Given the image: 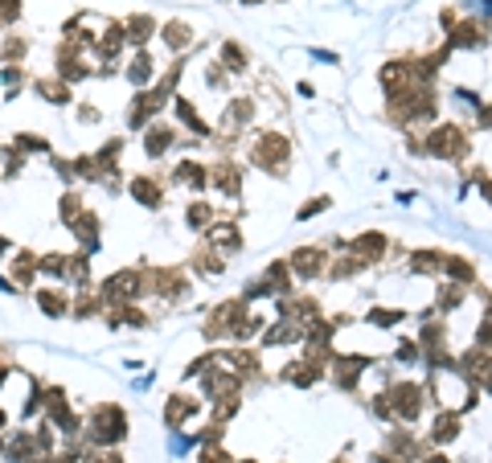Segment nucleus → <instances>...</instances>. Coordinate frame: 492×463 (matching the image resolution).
<instances>
[{"mask_svg": "<svg viewBox=\"0 0 492 463\" xmlns=\"http://www.w3.org/2000/svg\"><path fill=\"white\" fill-rule=\"evenodd\" d=\"M86 439L95 447H119L128 439V414L111 406V402H103L91 410V427H86Z\"/></svg>", "mask_w": 492, "mask_h": 463, "instance_id": "1", "label": "nucleus"}, {"mask_svg": "<svg viewBox=\"0 0 492 463\" xmlns=\"http://www.w3.org/2000/svg\"><path fill=\"white\" fill-rule=\"evenodd\" d=\"M144 283H148L144 271H135V266H128V271H115L111 279L103 283L98 299H103V303H115V308H128L131 299H140Z\"/></svg>", "mask_w": 492, "mask_h": 463, "instance_id": "2", "label": "nucleus"}, {"mask_svg": "<svg viewBox=\"0 0 492 463\" xmlns=\"http://www.w3.org/2000/svg\"><path fill=\"white\" fill-rule=\"evenodd\" d=\"M423 144H426V156H435V160H459L468 152V135L459 132L456 123H439V128L426 132Z\"/></svg>", "mask_w": 492, "mask_h": 463, "instance_id": "3", "label": "nucleus"}, {"mask_svg": "<svg viewBox=\"0 0 492 463\" xmlns=\"http://www.w3.org/2000/svg\"><path fill=\"white\" fill-rule=\"evenodd\" d=\"M287 156H292V144L275 132H262L259 144L250 148V165H259L262 172H283L279 165H287Z\"/></svg>", "mask_w": 492, "mask_h": 463, "instance_id": "4", "label": "nucleus"}, {"mask_svg": "<svg viewBox=\"0 0 492 463\" xmlns=\"http://www.w3.org/2000/svg\"><path fill=\"white\" fill-rule=\"evenodd\" d=\"M390 410H394V418L398 422H414L419 414H423V397H426V390L423 385H414V381H398V385H390Z\"/></svg>", "mask_w": 492, "mask_h": 463, "instance_id": "5", "label": "nucleus"}, {"mask_svg": "<svg viewBox=\"0 0 492 463\" xmlns=\"http://www.w3.org/2000/svg\"><path fill=\"white\" fill-rule=\"evenodd\" d=\"M287 266H292V275H299V279H316V275H324V250L299 246L292 259H287Z\"/></svg>", "mask_w": 492, "mask_h": 463, "instance_id": "6", "label": "nucleus"}, {"mask_svg": "<svg viewBox=\"0 0 492 463\" xmlns=\"http://www.w3.org/2000/svg\"><path fill=\"white\" fill-rule=\"evenodd\" d=\"M210 184L217 189V193H226V197H238V193H242V168L222 160V165L210 168Z\"/></svg>", "mask_w": 492, "mask_h": 463, "instance_id": "7", "label": "nucleus"}, {"mask_svg": "<svg viewBox=\"0 0 492 463\" xmlns=\"http://www.w3.org/2000/svg\"><path fill=\"white\" fill-rule=\"evenodd\" d=\"M304 340V324L299 320H275L271 328L262 332V345H295Z\"/></svg>", "mask_w": 492, "mask_h": 463, "instance_id": "8", "label": "nucleus"}, {"mask_svg": "<svg viewBox=\"0 0 492 463\" xmlns=\"http://www.w3.org/2000/svg\"><path fill=\"white\" fill-rule=\"evenodd\" d=\"M456 439H459V414L456 410H439L435 422H431V443L447 447V443H456Z\"/></svg>", "mask_w": 492, "mask_h": 463, "instance_id": "9", "label": "nucleus"}, {"mask_svg": "<svg viewBox=\"0 0 492 463\" xmlns=\"http://www.w3.org/2000/svg\"><path fill=\"white\" fill-rule=\"evenodd\" d=\"M193 410H197V397L173 394V397H168V406H164V422H168V430H180L185 418H193Z\"/></svg>", "mask_w": 492, "mask_h": 463, "instance_id": "10", "label": "nucleus"}, {"mask_svg": "<svg viewBox=\"0 0 492 463\" xmlns=\"http://www.w3.org/2000/svg\"><path fill=\"white\" fill-rule=\"evenodd\" d=\"M443 263H447L443 250H414V254L406 259V266L414 271V275H435V271H443Z\"/></svg>", "mask_w": 492, "mask_h": 463, "instance_id": "11", "label": "nucleus"}, {"mask_svg": "<svg viewBox=\"0 0 492 463\" xmlns=\"http://www.w3.org/2000/svg\"><path fill=\"white\" fill-rule=\"evenodd\" d=\"M128 193L140 201V205H148V209H160V201H164L160 197V184L152 181V177H135V181L128 184Z\"/></svg>", "mask_w": 492, "mask_h": 463, "instance_id": "12", "label": "nucleus"}, {"mask_svg": "<svg viewBox=\"0 0 492 463\" xmlns=\"http://www.w3.org/2000/svg\"><path fill=\"white\" fill-rule=\"evenodd\" d=\"M168 148H173V128H164V123L144 128V152L148 156H164Z\"/></svg>", "mask_w": 492, "mask_h": 463, "instance_id": "13", "label": "nucleus"}, {"mask_svg": "<svg viewBox=\"0 0 492 463\" xmlns=\"http://www.w3.org/2000/svg\"><path fill=\"white\" fill-rule=\"evenodd\" d=\"M173 177H177V184H189V189H205V184H210V168L197 165V160H180Z\"/></svg>", "mask_w": 492, "mask_h": 463, "instance_id": "14", "label": "nucleus"}, {"mask_svg": "<svg viewBox=\"0 0 492 463\" xmlns=\"http://www.w3.org/2000/svg\"><path fill=\"white\" fill-rule=\"evenodd\" d=\"M123 29H128V41H131V46H140V50H144L148 37L156 33V21L148 17V13H135V17H128V25H123Z\"/></svg>", "mask_w": 492, "mask_h": 463, "instance_id": "15", "label": "nucleus"}, {"mask_svg": "<svg viewBox=\"0 0 492 463\" xmlns=\"http://www.w3.org/2000/svg\"><path fill=\"white\" fill-rule=\"evenodd\" d=\"M349 250H353L357 259H365V263H374V259L386 254V238H381V234H361V238H353Z\"/></svg>", "mask_w": 492, "mask_h": 463, "instance_id": "16", "label": "nucleus"}, {"mask_svg": "<svg viewBox=\"0 0 492 463\" xmlns=\"http://www.w3.org/2000/svg\"><path fill=\"white\" fill-rule=\"evenodd\" d=\"M128 78L135 86H148L152 78H156V62H152V53L148 50H140L135 58H131V66H128Z\"/></svg>", "mask_w": 492, "mask_h": 463, "instance_id": "17", "label": "nucleus"}, {"mask_svg": "<svg viewBox=\"0 0 492 463\" xmlns=\"http://www.w3.org/2000/svg\"><path fill=\"white\" fill-rule=\"evenodd\" d=\"M443 275H451V279L459 283V287H468V283L476 279V266L463 259V254H447V263H443Z\"/></svg>", "mask_w": 492, "mask_h": 463, "instance_id": "18", "label": "nucleus"}, {"mask_svg": "<svg viewBox=\"0 0 492 463\" xmlns=\"http://www.w3.org/2000/svg\"><path fill=\"white\" fill-rule=\"evenodd\" d=\"M173 111H177V119H180V123H185V128H189L193 135H210V128L201 123V115L193 111V103H189V99H173Z\"/></svg>", "mask_w": 492, "mask_h": 463, "instance_id": "19", "label": "nucleus"}, {"mask_svg": "<svg viewBox=\"0 0 492 463\" xmlns=\"http://www.w3.org/2000/svg\"><path fill=\"white\" fill-rule=\"evenodd\" d=\"M365 266H369V263H365V259H357V254H349V259L341 254L337 263L328 266V279H353V275H361Z\"/></svg>", "mask_w": 492, "mask_h": 463, "instance_id": "20", "label": "nucleus"}, {"mask_svg": "<svg viewBox=\"0 0 492 463\" xmlns=\"http://www.w3.org/2000/svg\"><path fill=\"white\" fill-rule=\"evenodd\" d=\"M189 41H193V29H189L185 21H168V25H164V46H168V50H185Z\"/></svg>", "mask_w": 492, "mask_h": 463, "instance_id": "21", "label": "nucleus"}, {"mask_svg": "<svg viewBox=\"0 0 492 463\" xmlns=\"http://www.w3.org/2000/svg\"><path fill=\"white\" fill-rule=\"evenodd\" d=\"M33 275H37V254H25V250H21V254L13 259V283L16 287H25Z\"/></svg>", "mask_w": 492, "mask_h": 463, "instance_id": "22", "label": "nucleus"}, {"mask_svg": "<svg viewBox=\"0 0 492 463\" xmlns=\"http://www.w3.org/2000/svg\"><path fill=\"white\" fill-rule=\"evenodd\" d=\"M37 308H41L46 316H66V312H70L66 296H62V291H49V287H46V291H37Z\"/></svg>", "mask_w": 492, "mask_h": 463, "instance_id": "23", "label": "nucleus"}, {"mask_svg": "<svg viewBox=\"0 0 492 463\" xmlns=\"http://www.w3.org/2000/svg\"><path fill=\"white\" fill-rule=\"evenodd\" d=\"M37 95L49 103H70V86H66L62 78H41V83H37Z\"/></svg>", "mask_w": 492, "mask_h": 463, "instance_id": "24", "label": "nucleus"}, {"mask_svg": "<svg viewBox=\"0 0 492 463\" xmlns=\"http://www.w3.org/2000/svg\"><path fill=\"white\" fill-rule=\"evenodd\" d=\"M58 214H62L66 226H74V222L86 214V205H82V193H62V205H58Z\"/></svg>", "mask_w": 492, "mask_h": 463, "instance_id": "25", "label": "nucleus"}, {"mask_svg": "<svg viewBox=\"0 0 492 463\" xmlns=\"http://www.w3.org/2000/svg\"><path fill=\"white\" fill-rule=\"evenodd\" d=\"M205 234H210V246H213V242H217L222 250H238V246H242V238H238L234 226H210Z\"/></svg>", "mask_w": 492, "mask_h": 463, "instance_id": "26", "label": "nucleus"}, {"mask_svg": "<svg viewBox=\"0 0 492 463\" xmlns=\"http://www.w3.org/2000/svg\"><path fill=\"white\" fill-rule=\"evenodd\" d=\"M488 37L480 33L476 25H459V29H451V46H459V50H472V46H484Z\"/></svg>", "mask_w": 492, "mask_h": 463, "instance_id": "27", "label": "nucleus"}, {"mask_svg": "<svg viewBox=\"0 0 492 463\" xmlns=\"http://www.w3.org/2000/svg\"><path fill=\"white\" fill-rule=\"evenodd\" d=\"M459 303H463V287H459V283L439 287V296H435V308H439V312H456Z\"/></svg>", "mask_w": 492, "mask_h": 463, "instance_id": "28", "label": "nucleus"}, {"mask_svg": "<svg viewBox=\"0 0 492 463\" xmlns=\"http://www.w3.org/2000/svg\"><path fill=\"white\" fill-rule=\"evenodd\" d=\"M402 316L398 308H374V312H365V324H374V328H394V324H402Z\"/></svg>", "mask_w": 492, "mask_h": 463, "instance_id": "29", "label": "nucleus"}, {"mask_svg": "<svg viewBox=\"0 0 492 463\" xmlns=\"http://www.w3.org/2000/svg\"><path fill=\"white\" fill-rule=\"evenodd\" d=\"M66 275L74 283H86L91 279V254H86V250H82V254H70V259H66Z\"/></svg>", "mask_w": 492, "mask_h": 463, "instance_id": "30", "label": "nucleus"}, {"mask_svg": "<svg viewBox=\"0 0 492 463\" xmlns=\"http://www.w3.org/2000/svg\"><path fill=\"white\" fill-rule=\"evenodd\" d=\"M185 222H189V230H205V226L213 222V205H210V201H197V205H189Z\"/></svg>", "mask_w": 492, "mask_h": 463, "instance_id": "31", "label": "nucleus"}, {"mask_svg": "<svg viewBox=\"0 0 492 463\" xmlns=\"http://www.w3.org/2000/svg\"><path fill=\"white\" fill-rule=\"evenodd\" d=\"M222 70H234V74L246 70V50H242V46H234V41L222 46Z\"/></svg>", "mask_w": 492, "mask_h": 463, "instance_id": "32", "label": "nucleus"}, {"mask_svg": "<svg viewBox=\"0 0 492 463\" xmlns=\"http://www.w3.org/2000/svg\"><path fill=\"white\" fill-rule=\"evenodd\" d=\"M37 271H41V275H53V279H62L66 275V254H41V259H37Z\"/></svg>", "mask_w": 492, "mask_h": 463, "instance_id": "33", "label": "nucleus"}, {"mask_svg": "<svg viewBox=\"0 0 492 463\" xmlns=\"http://www.w3.org/2000/svg\"><path fill=\"white\" fill-rule=\"evenodd\" d=\"M328 205H332V197H312L308 205H299V214H295V217H299V222H308V217H316V214H324Z\"/></svg>", "mask_w": 492, "mask_h": 463, "instance_id": "34", "label": "nucleus"}, {"mask_svg": "<svg viewBox=\"0 0 492 463\" xmlns=\"http://www.w3.org/2000/svg\"><path fill=\"white\" fill-rule=\"evenodd\" d=\"M13 148H21V152H49V140H37L33 132H25V135H16Z\"/></svg>", "mask_w": 492, "mask_h": 463, "instance_id": "35", "label": "nucleus"}, {"mask_svg": "<svg viewBox=\"0 0 492 463\" xmlns=\"http://www.w3.org/2000/svg\"><path fill=\"white\" fill-rule=\"evenodd\" d=\"M197 271H201V275H222V259L201 250V254H197Z\"/></svg>", "mask_w": 492, "mask_h": 463, "instance_id": "36", "label": "nucleus"}, {"mask_svg": "<svg viewBox=\"0 0 492 463\" xmlns=\"http://www.w3.org/2000/svg\"><path fill=\"white\" fill-rule=\"evenodd\" d=\"M70 312L86 320V316H95V312H98V303H95V299H91V296H78V299H74V303H70Z\"/></svg>", "mask_w": 492, "mask_h": 463, "instance_id": "37", "label": "nucleus"}, {"mask_svg": "<svg viewBox=\"0 0 492 463\" xmlns=\"http://www.w3.org/2000/svg\"><path fill=\"white\" fill-rule=\"evenodd\" d=\"M197 463H234L226 455V451H222V447H201V455H197Z\"/></svg>", "mask_w": 492, "mask_h": 463, "instance_id": "38", "label": "nucleus"}, {"mask_svg": "<svg viewBox=\"0 0 492 463\" xmlns=\"http://www.w3.org/2000/svg\"><path fill=\"white\" fill-rule=\"evenodd\" d=\"M419 357H423V348H419V340H402V345H398V361H419Z\"/></svg>", "mask_w": 492, "mask_h": 463, "instance_id": "39", "label": "nucleus"}, {"mask_svg": "<svg viewBox=\"0 0 492 463\" xmlns=\"http://www.w3.org/2000/svg\"><path fill=\"white\" fill-rule=\"evenodd\" d=\"M476 123H480L484 132H492V103H488V107H480V111H476Z\"/></svg>", "mask_w": 492, "mask_h": 463, "instance_id": "40", "label": "nucleus"}, {"mask_svg": "<svg viewBox=\"0 0 492 463\" xmlns=\"http://www.w3.org/2000/svg\"><path fill=\"white\" fill-rule=\"evenodd\" d=\"M4 58H25V41H9V46H4Z\"/></svg>", "mask_w": 492, "mask_h": 463, "instance_id": "41", "label": "nucleus"}, {"mask_svg": "<svg viewBox=\"0 0 492 463\" xmlns=\"http://www.w3.org/2000/svg\"><path fill=\"white\" fill-rule=\"evenodd\" d=\"M78 119H86V123H95V119H98V111H95V107H78Z\"/></svg>", "mask_w": 492, "mask_h": 463, "instance_id": "42", "label": "nucleus"}, {"mask_svg": "<svg viewBox=\"0 0 492 463\" xmlns=\"http://www.w3.org/2000/svg\"><path fill=\"white\" fill-rule=\"evenodd\" d=\"M480 193H484V197L492 201V181H480Z\"/></svg>", "mask_w": 492, "mask_h": 463, "instance_id": "43", "label": "nucleus"}, {"mask_svg": "<svg viewBox=\"0 0 492 463\" xmlns=\"http://www.w3.org/2000/svg\"><path fill=\"white\" fill-rule=\"evenodd\" d=\"M423 463H451V459H447V455H426Z\"/></svg>", "mask_w": 492, "mask_h": 463, "instance_id": "44", "label": "nucleus"}, {"mask_svg": "<svg viewBox=\"0 0 492 463\" xmlns=\"http://www.w3.org/2000/svg\"><path fill=\"white\" fill-rule=\"evenodd\" d=\"M337 463H344V459H337Z\"/></svg>", "mask_w": 492, "mask_h": 463, "instance_id": "45", "label": "nucleus"}]
</instances>
